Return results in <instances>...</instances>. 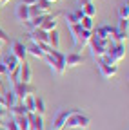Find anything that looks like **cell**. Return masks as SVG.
<instances>
[{"instance_id": "cell-41", "label": "cell", "mask_w": 129, "mask_h": 130, "mask_svg": "<svg viewBox=\"0 0 129 130\" xmlns=\"http://www.w3.org/2000/svg\"><path fill=\"white\" fill-rule=\"evenodd\" d=\"M0 130H4V128H0Z\"/></svg>"}, {"instance_id": "cell-29", "label": "cell", "mask_w": 129, "mask_h": 130, "mask_svg": "<svg viewBox=\"0 0 129 130\" xmlns=\"http://www.w3.org/2000/svg\"><path fill=\"white\" fill-rule=\"evenodd\" d=\"M4 128H6V130H18V125H17V121H15L13 116L4 121Z\"/></svg>"}, {"instance_id": "cell-6", "label": "cell", "mask_w": 129, "mask_h": 130, "mask_svg": "<svg viewBox=\"0 0 129 130\" xmlns=\"http://www.w3.org/2000/svg\"><path fill=\"white\" fill-rule=\"evenodd\" d=\"M11 89L15 90V94H17V98H18V101H22L24 98H27V96H35V94L38 92V89H37L33 83H24V81H18V83L13 85Z\"/></svg>"}, {"instance_id": "cell-4", "label": "cell", "mask_w": 129, "mask_h": 130, "mask_svg": "<svg viewBox=\"0 0 129 130\" xmlns=\"http://www.w3.org/2000/svg\"><path fill=\"white\" fill-rule=\"evenodd\" d=\"M96 67H98V71H100L102 78H105V79L113 78V76H115V74L118 72V67H116V63L109 61L105 56H102V58H96Z\"/></svg>"}, {"instance_id": "cell-15", "label": "cell", "mask_w": 129, "mask_h": 130, "mask_svg": "<svg viewBox=\"0 0 129 130\" xmlns=\"http://www.w3.org/2000/svg\"><path fill=\"white\" fill-rule=\"evenodd\" d=\"M29 114V121H31V130H44V116H38V114L27 112Z\"/></svg>"}, {"instance_id": "cell-39", "label": "cell", "mask_w": 129, "mask_h": 130, "mask_svg": "<svg viewBox=\"0 0 129 130\" xmlns=\"http://www.w3.org/2000/svg\"><path fill=\"white\" fill-rule=\"evenodd\" d=\"M49 2H51V4H55V2H56V0H49Z\"/></svg>"}, {"instance_id": "cell-28", "label": "cell", "mask_w": 129, "mask_h": 130, "mask_svg": "<svg viewBox=\"0 0 129 130\" xmlns=\"http://www.w3.org/2000/svg\"><path fill=\"white\" fill-rule=\"evenodd\" d=\"M78 24H80V27H82V29L93 31V18H91V16H82Z\"/></svg>"}, {"instance_id": "cell-20", "label": "cell", "mask_w": 129, "mask_h": 130, "mask_svg": "<svg viewBox=\"0 0 129 130\" xmlns=\"http://www.w3.org/2000/svg\"><path fill=\"white\" fill-rule=\"evenodd\" d=\"M82 16H84L82 9H76V11H71V13H67V14H66V24H67V25L78 24V22H80V18H82Z\"/></svg>"}, {"instance_id": "cell-11", "label": "cell", "mask_w": 129, "mask_h": 130, "mask_svg": "<svg viewBox=\"0 0 129 130\" xmlns=\"http://www.w3.org/2000/svg\"><path fill=\"white\" fill-rule=\"evenodd\" d=\"M2 63L6 65V69H7V74H9V72H13V71H17V69H18V65H20V60H18L17 56H15L11 51H9V53H6V54H4V58H2Z\"/></svg>"}, {"instance_id": "cell-38", "label": "cell", "mask_w": 129, "mask_h": 130, "mask_svg": "<svg viewBox=\"0 0 129 130\" xmlns=\"http://www.w3.org/2000/svg\"><path fill=\"white\" fill-rule=\"evenodd\" d=\"M2 125H4V119H0V126H2Z\"/></svg>"}, {"instance_id": "cell-40", "label": "cell", "mask_w": 129, "mask_h": 130, "mask_svg": "<svg viewBox=\"0 0 129 130\" xmlns=\"http://www.w3.org/2000/svg\"><path fill=\"white\" fill-rule=\"evenodd\" d=\"M2 45H4V43H2V42H0V49H2Z\"/></svg>"}, {"instance_id": "cell-10", "label": "cell", "mask_w": 129, "mask_h": 130, "mask_svg": "<svg viewBox=\"0 0 129 130\" xmlns=\"http://www.w3.org/2000/svg\"><path fill=\"white\" fill-rule=\"evenodd\" d=\"M27 36H29L31 43H40V45L47 43V32H45L44 29H40V27H37V29H31Z\"/></svg>"}, {"instance_id": "cell-24", "label": "cell", "mask_w": 129, "mask_h": 130, "mask_svg": "<svg viewBox=\"0 0 129 130\" xmlns=\"http://www.w3.org/2000/svg\"><path fill=\"white\" fill-rule=\"evenodd\" d=\"M20 103L26 107L27 112H35V96H27V98H24Z\"/></svg>"}, {"instance_id": "cell-22", "label": "cell", "mask_w": 129, "mask_h": 130, "mask_svg": "<svg viewBox=\"0 0 129 130\" xmlns=\"http://www.w3.org/2000/svg\"><path fill=\"white\" fill-rule=\"evenodd\" d=\"M15 121H17V125H18V130H31L29 114H26V116H18V118H15Z\"/></svg>"}, {"instance_id": "cell-1", "label": "cell", "mask_w": 129, "mask_h": 130, "mask_svg": "<svg viewBox=\"0 0 129 130\" xmlns=\"http://www.w3.org/2000/svg\"><path fill=\"white\" fill-rule=\"evenodd\" d=\"M44 60H45L47 65L51 67V71H53L55 74H58V76H62L64 72H66V69H67V67H66V54L60 53L58 49H51V51L44 56Z\"/></svg>"}, {"instance_id": "cell-27", "label": "cell", "mask_w": 129, "mask_h": 130, "mask_svg": "<svg viewBox=\"0 0 129 130\" xmlns=\"http://www.w3.org/2000/svg\"><path fill=\"white\" fill-rule=\"evenodd\" d=\"M42 13H49V9L53 7V4L49 2V0H37V4H35Z\"/></svg>"}, {"instance_id": "cell-19", "label": "cell", "mask_w": 129, "mask_h": 130, "mask_svg": "<svg viewBox=\"0 0 129 130\" xmlns=\"http://www.w3.org/2000/svg\"><path fill=\"white\" fill-rule=\"evenodd\" d=\"M47 45H49L51 49H58L60 47V32L56 29L47 32Z\"/></svg>"}, {"instance_id": "cell-37", "label": "cell", "mask_w": 129, "mask_h": 130, "mask_svg": "<svg viewBox=\"0 0 129 130\" xmlns=\"http://www.w3.org/2000/svg\"><path fill=\"white\" fill-rule=\"evenodd\" d=\"M9 2V0H0V4H7Z\"/></svg>"}, {"instance_id": "cell-5", "label": "cell", "mask_w": 129, "mask_h": 130, "mask_svg": "<svg viewBox=\"0 0 129 130\" xmlns=\"http://www.w3.org/2000/svg\"><path fill=\"white\" fill-rule=\"evenodd\" d=\"M104 56L109 61H113V63L120 61L125 56V45L124 43H118V42H109V47H107V51H105Z\"/></svg>"}, {"instance_id": "cell-23", "label": "cell", "mask_w": 129, "mask_h": 130, "mask_svg": "<svg viewBox=\"0 0 129 130\" xmlns=\"http://www.w3.org/2000/svg\"><path fill=\"white\" fill-rule=\"evenodd\" d=\"M33 114H38V116L45 114V101L42 96H35V112Z\"/></svg>"}, {"instance_id": "cell-25", "label": "cell", "mask_w": 129, "mask_h": 130, "mask_svg": "<svg viewBox=\"0 0 129 130\" xmlns=\"http://www.w3.org/2000/svg\"><path fill=\"white\" fill-rule=\"evenodd\" d=\"M116 32L127 35V32H129V20H125V18H120V20H118V25H116Z\"/></svg>"}, {"instance_id": "cell-14", "label": "cell", "mask_w": 129, "mask_h": 130, "mask_svg": "<svg viewBox=\"0 0 129 130\" xmlns=\"http://www.w3.org/2000/svg\"><path fill=\"white\" fill-rule=\"evenodd\" d=\"M82 63V54L78 51H71L69 54H66V67H78Z\"/></svg>"}, {"instance_id": "cell-8", "label": "cell", "mask_w": 129, "mask_h": 130, "mask_svg": "<svg viewBox=\"0 0 129 130\" xmlns=\"http://www.w3.org/2000/svg\"><path fill=\"white\" fill-rule=\"evenodd\" d=\"M91 36H93V31H87V29H82V31H80V32H78V36L73 40L76 51H78V49H84V47L89 43Z\"/></svg>"}, {"instance_id": "cell-26", "label": "cell", "mask_w": 129, "mask_h": 130, "mask_svg": "<svg viewBox=\"0 0 129 130\" xmlns=\"http://www.w3.org/2000/svg\"><path fill=\"white\" fill-rule=\"evenodd\" d=\"M82 13H84V16H91V18H93V16L96 14L95 4H93V2H91V4H84V6H82Z\"/></svg>"}, {"instance_id": "cell-2", "label": "cell", "mask_w": 129, "mask_h": 130, "mask_svg": "<svg viewBox=\"0 0 129 130\" xmlns=\"http://www.w3.org/2000/svg\"><path fill=\"white\" fill-rule=\"evenodd\" d=\"M91 125V119L86 116V114H82L80 110H73L71 112V116L67 118V121H66V126L64 128H76V130H84V128H87Z\"/></svg>"}, {"instance_id": "cell-7", "label": "cell", "mask_w": 129, "mask_h": 130, "mask_svg": "<svg viewBox=\"0 0 129 130\" xmlns=\"http://www.w3.org/2000/svg\"><path fill=\"white\" fill-rule=\"evenodd\" d=\"M73 110H75V108H64V110H60L56 116H55V121H53V128H51V130H62L64 126H66V121H67V118L71 116Z\"/></svg>"}, {"instance_id": "cell-31", "label": "cell", "mask_w": 129, "mask_h": 130, "mask_svg": "<svg viewBox=\"0 0 129 130\" xmlns=\"http://www.w3.org/2000/svg\"><path fill=\"white\" fill-rule=\"evenodd\" d=\"M27 11H29V18H35V16H40V14H44L37 6H27Z\"/></svg>"}, {"instance_id": "cell-12", "label": "cell", "mask_w": 129, "mask_h": 130, "mask_svg": "<svg viewBox=\"0 0 129 130\" xmlns=\"http://www.w3.org/2000/svg\"><path fill=\"white\" fill-rule=\"evenodd\" d=\"M11 53L17 56L20 61H24V60H26V56H27V47H26L20 40H15V42L11 43Z\"/></svg>"}, {"instance_id": "cell-35", "label": "cell", "mask_w": 129, "mask_h": 130, "mask_svg": "<svg viewBox=\"0 0 129 130\" xmlns=\"http://www.w3.org/2000/svg\"><path fill=\"white\" fill-rule=\"evenodd\" d=\"M20 4H24V6H35V4H37V0H22Z\"/></svg>"}, {"instance_id": "cell-13", "label": "cell", "mask_w": 129, "mask_h": 130, "mask_svg": "<svg viewBox=\"0 0 129 130\" xmlns=\"http://www.w3.org/2000/svg\"><path fill=\"white\" fill-rule=\"evenodd\" d=\"M56 18H58V14H49V13H45V18H44V22H42L40 29H44L45 32H49V31L56 29V25H58Z\"/></svg>"}, {"instance_id": "cell-9", "label": "cell", "mask_w": 129, "mask_h": 130, "mask_svg": "<svg viewBox=\"0 0 129 130\" xmlns=\"http://www.w3.org/2000/svg\"><path fill=\"white\" fill-rule=\"evenodd\" d=\"M18 76H20V81H24V83H31V79H33V69L26 60L20 61L18 65Z\"/></svg>"}, {"instance_id": "cell-21", "label": "cell", "mask_w": 129, "mask_h": 130, "mask_svg": "<svg viewBox=\"0 0 129 130\" xmlns=\"http://www.w3.org/2000/svg\"><path fill=\"white\" fill-rule=\"evenodd\" d=\"M7 114H11L13 118H18V116H26L27 110H26V107L18 101L17 105H13V107H9V108H7Z\"/></svg>"}, {"instance_id": "cell-30", "label": "cell", "mask_w": 129, "mask_h": 130, "mask_svg": "<svg viewBox=\"0 0 129 130\" xmlns=\"http://www.w3.org/2000/svg\"><path fill=\"white\" fill-rule=\"evenodd\" d=\"M118 16H120V18H125V20L129 18V6H127V2L118 7Z\"/></svg>"}, {"instance_id": "cell-3", "label": "cell", "mask_w": 129, "mask_h": 130, "mask_svg": "<svg viewBox=\"0 0 129 130\" xmlns=\"http://www.w3.org/2000/svg\"><path fill=\"white\" fill-rule=\"evenodd\" d=\"M87 45L91 47V56L96 60V58H102V56L105 54L107 47H109V40H104V38H98V36L93 35Z\"/></svg>"}, {"instance_id": "cell-32", "label": "cell", "mask_w": 129, "mask_h": 130, "mask_svg": "<svg viewBox=\"0 0 129 130\" xmlns=\"http://www.w3.org/2000/svg\"><path fill=\"white\" fill-rule=\"evenodd\" d=\"M6 118H7V107L0 103V119H6Z\"/></svg>"}, {"instance_id": "cell-36", "label": "cell", "mask_w": 129, "mask_h": 130, "mask_svg": "<svg viewBox=\"0 0 129 130\" xmlns=\"http://www.w3.org/2000/svg\"><path fill=\"white\" fill-rule=\"evenodd\" d=\"M80 2V6H84V4H91V2H95V0H78Z\"/></svg>"}, {"instance_id": "cell-33", "label": "cell", "mask_w": 129, "mask_h": 130, "mask_svg": "<svg viewBox=\"0 0 129 130\" xmlns=\"http://www.w3.org/2000/svg\"><path fill=\"white\" fill-rule=\"evenodd\" d=\"M0 42H2V43H7V42H9V36H7V32H6L2 27H0Z\"/></svg>"}, {"instance_id": "cell-18", "label": "cell", "mask_w": 129, "mask_h": 130, "mask_svg": "<svg viewBox=\"0 0 129 130\" xmlns=\"http://www.w3.org/2000/svg\"><path fill=\"white\" fill-rule=\"evenodd\" d=\"M27 54L35 56V58H38V60H44L45 51H44V47H42L40 43H31V45L27 47Z\"/></svg>"}, {"instance_id": "cell-16", "label": "cell", "mask_w": 129, "mask_h": 130, "mask_svg": "<svg viewBox=\"0 0 129 130\" xmlns=\"http://www.w3.org/2000/svg\"><path fill=\"white\" fill-rule=\"evenodd\" d=\"M2 98H4V105H6L7 108L18 103V98H17V94H15V90H13V89H9V87H7V90L2 94Z\"/></svg>"}, {"instance_id": "cell-17", "label": "cell", "mask_w": 129, "mask_h": 130, "mask_svg": "<svg viewBox=\"0 0 129 130\" xmlns=\"http://www.w3.org/2000/svg\"><path fill=\"white\" fill-rule=\"evenodd\" d=\"M15 16H17V20H18V22L26 24V22L29 20V11H27V6L18 4V6H17V9H15Z\"/></svg>"}, {"instance_id": "cell-34", "label": "cell", "mask_w": 129, "mask_h": 130, "mask_svg": "<svg viewBox=\"0 0 129 130\" xmlns=\"http://www.w3.org/2000/svg\"><path fill=\"white\" fill-rule=\"evenodd\" d=\"M0 76H7V69H6V65L0 61Z\"/></svg>"}]
</instances>
